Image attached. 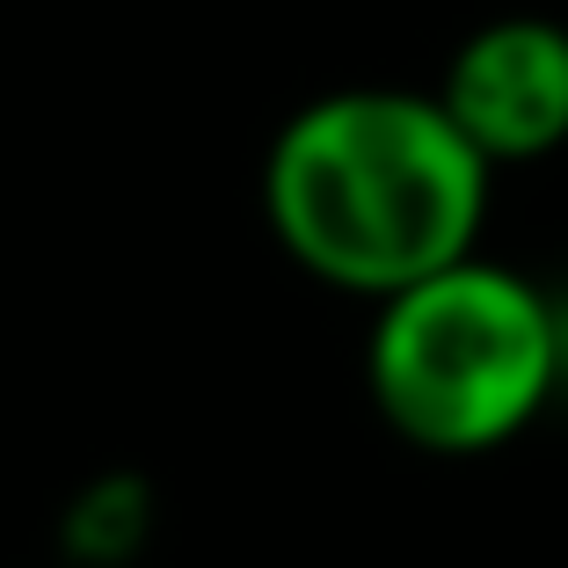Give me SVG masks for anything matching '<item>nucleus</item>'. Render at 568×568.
<instances>
[{"label": "nucleus", "mask_w": 568, "mask_h": 568, "mask_svg": "<svg viewBox=\"0 0 568 568\" xmlns=\"http://www.w3.org/2000/svg\"><path fill=\"white\" fill-rule=\"evenodd\" d=\"M496 168L430 88H328L263 153V219L306 277L394 300L481 248Z\"/></svg>", "instance_id": "f257e3e1"}, {"label": "nucleus", "mask_w": 568, "mask_h": 568, "mask_svg": "<svg viewBox=\"0 0 568 568\" xmlns=\"http://www.w3.org/2000/svg\"><path fill=\"white\" fill-rule=\"evenodd\" d=\"M561 379V321L525 270L459 255L437 277L372 306L365 394L402 445L437 459L510 445Z\"/></svg>", "instance_id": "f03ea898"}, {"label": "nucleus", "mask_w": 568, "mask_h": 568, "mask_svg": "<svg viewBox=\"0 0 568 568\" xmlns=\"http://www.w3.org/2000/svg\"><path fill=\"white\" fill-rule=\"evenodd\" d=\"M488 168L547 161L568 146V22L496 16L452 44L430 88Z\"/></svg>", "instance_id": "7ed1b4c3"}]
</instances>
